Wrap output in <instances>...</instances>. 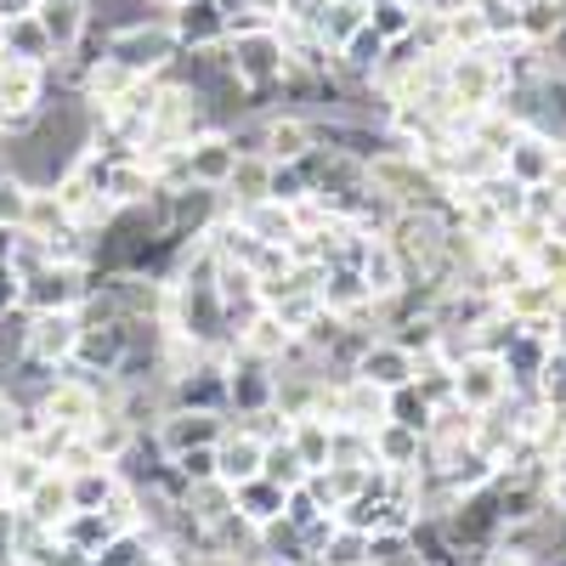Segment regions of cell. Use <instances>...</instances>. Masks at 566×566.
Listing matches in <instances>:
<instances>
[{"label":"cell","instance_id":"obj_1","mask_svg":"<svg viewBox=\"0 0 566 566\" xmlns=\"http://www.w3.org/2000/svg\"><path fill=\"white\" fill-rule=\"evenodd\" d=\"M391 250H397L402 266L419 261L424 272H437L442 255H448V227H442L437 216H424V210H402V216L391 221Z\"/></svg>","mask_w":566,"mask_h":566},{"label":"cell","instance_id":"obj_2","mask_svg":"<svg viewBox=\"0 0 566 566\" xmlns=\"http://www.w3.org/2000/svg\"><path fill=\"white\" fill-rule=\"evenodd\" d=\"M352 374H357V380H368V386H380V391H402V386H413V352L397 346V340H374L357 357Z\"/></svg>","mask_w":566,"mask_h":566},{"label":"cell","instance_id":"obj_3","mask_svg":"<svg viewBox=\"0 0 566 566\" xmlns=\"http://www.w3.org/2000/svg\"><path fill=\"white\" fill-rule=\"evenodd\" d=\"M453 397H459V408H493L504 397V363L499 357H464L453 368Z\"/></svg>","mask_w":566,"mask_h":566},{"label":"cell","instance_id":"obj_4","mask_svg":"<svg viewBox=\"0 0 566 566\" xmlns=\"http://www.w3.org/2000/svg\"><path fill=\"white\" fill-rule=\"evenodd\" d=\"M261 470H266V442H261V437L239 431V437H221V442H216V482L244 488V482L261 476Z\"/></svg>","mask_w":566,"mask_h":566},{"label":"cell","instance_id":"obj_5","mask_svg":"<svg viewBox=\"0 0 566 566\" xmlns=\"http://www.w3.org/2000/svg\"><path fill=\"white\" fill-rule=\"evenodd\" d=\"M227 431H221V413H170L165 424H159V448L170 453V459H181V453H193V448H216Z\"/></svg>","mask_w":566,"mask_h":566},{"label":"cell","instance_id":"obj_6","mask_svg":"<svg viewBox=\"0 0 566 566\" xmlns=\"http://www.w3.org/2000/svg\"><path fill=\"white\" fill-rule=\"evenodd\" d=\"M232 74H239V85H266L283 74V45L272 34H244L239 40V57H232Z\"/></svg>","mask_w":566,"mask_h":566},{"label":"cell","instance_id":"obj_7","mask_svg":"<svg viewBox=\"0 0 566 566\" xmlns=\"http://www.w3.org/2000/svg\"><path fill=\"white\" fill-rule=\"evenodd\" d=\"M363 283H368V301L402 295V261H397L391 244H368L363 250Z\"/></svg>","mask_w":566,"mask_h":566},{"label":"cell","instance_id":"obj_8","mask_svg":"<svg viewBox=\"0 0 566 566\" xmlns=\"http://www.w3.org/2000/svg\"><path fill=\"white\" fill-rule=\"evenodd\" d=\"M232 493H239V515H244L255 533H261L266 522H277V515H283V499H290V493H283L277 482H266V476H255V482H244V488H232Z\"/></svg>","mask_w":566,"mask_h":566},{"label":"cell","instance_id":"obj_9","mask_svg":"<svg viewBox=\"0 0 566 566\" xmlns=\"http://www.w3.org/2000/svg\"><path fill=\"white\" fill-rule=\"evenodd\" d=\"M170 45H176V29H130V34H119L114 40V52L130 63V69H142V63H165L170 57Z\"/></svg>","mask_w":566,"mask_h":566},{"label":"cell","instance_id":"obj_10","mask_svg":"<svg viewBox=\"0 0 566 566\" xmlns=\"http://www.w3.org/2000/svg\"><path fill=\"white\" fill-rule=\"evenodd\" d=\"M232 165H239V148L221 142V136L199 142V148H187V176H193V181H227Z\"/></svg>","mask_w":566,"mask_h":566},{"label":"cell","instance_id":"obj_11","mask_svg":"<svg viewBox=\"0 0 566 566\" xmlns=\"http://www.w3.org/2000/svg\"><path fill=\"white\" fill-rule=\"evenodd\" d=\"M266 154H272L277 165L306 159V154H312V125H306V119H272V125H266Z\"/></svg>","mask_w":566,"mask_h":566},{"label":"cell","instance_id":"obj_12","mask_svg":"<svg viewBox=\"0 0 566 566\" xmlns=\"http://www.w3.org/2000/svg\"><path fill=\"white\" fill-rule=\"evenodd\" d=\"M261 476H266V482H277L283 493H295V488H306L312 470H306V459L290 448V437H283V442H272V448H266V470H261Z\"/></svg>","mask_w":566,"mask_h":566},{"label":"cell","instance_id":"obj_13","mask_svg":"<svg viewBox=\"0 0 566 566\" xmlns=\"http://www.w3.org/2000/svg\"><path fill=\"white\" fill-rule=\"evenodd\" d=\"M317 29H323V40H335V45H346L357 29H368V18H363V0H323V12H317Z\"/></svg>","mask_w":566,"mask_h":566},{"label":"cell","instance_id":"obj_14","mask_svg":"<svg viewBox=\"0 0 566 566\" xmlns=\"http://www.w3.org/2000/svg\"><path fill=\"white\" fill-rule=\"evenodd\" d=\"M227 181L239 187L244 205H261V199H272V159H239Z\"/></svg>","mask_w":566,"mask_h":566},{"label":"cell","instance_id":"obj_15","mask_svg":"<svg viewBox=\"0 0 566 566\" xmlns=\"http://www.w3.org/2000/svg\"><path fill=\"white\" fill-rule=\"evenodd\" d=\"M40 29H45V40L69 45L80 34V7H74V0H45V7H40Z\"/></svg>","mask_w":566,"mask_h":566},{"label":"cell","instance_id":"obj_16","mask_svg":"<svg viewBox=\"0 0 566 566\" xmlns=\"http://www.w3.org/2000/svg\"><path fill=\"white\" fill-rule=\"evenodd\" d=\"M549 165H555V154L544 148V142H522V148H510V170L522 181H549Z\"/></svg>","mask_w":566,"mask_h":566},{"label":"cell","instance_id":"obj_17","mask_svg":"<svg viewBox=\"0 0 566 566\" xmlns=\"http://www.w3.org/2000/svg\"><path fill=\"white\" fill-rule=\"evenodd\" d=\"M216 29H221V18H216L210 0H199V7H181V23H176L181 40H205V34H216Z\"/></svg>","mask_w":566,"mask_h":566},{"label":"cell","instance_id":"obj_18","mask_svg":"<svg viewBox=\"0 0 566 566\" xmlns=\"http://www.w3.org/2000/svg\"><path fill=\"white\" fill-rule=\"evenodd\" d=\"M544 397L566 408V357H549L544 363Z\"/></svg>","mask_w":566,"mask_h":566},{"label":"cell","instance_id":"obj_19","mask_svg":"<svg viewBox=\"0 0 566 566\" xmlns=\"http://www.w3.org/2000/svg\"><path fill=\"white\" fill-rule=\"evenodd\" d=\"M488 566H533V560H527V555H522V549H499V555H493V560H488Z\"/></svg>","mask_w":566,"mask_h":566}]
</instances>
